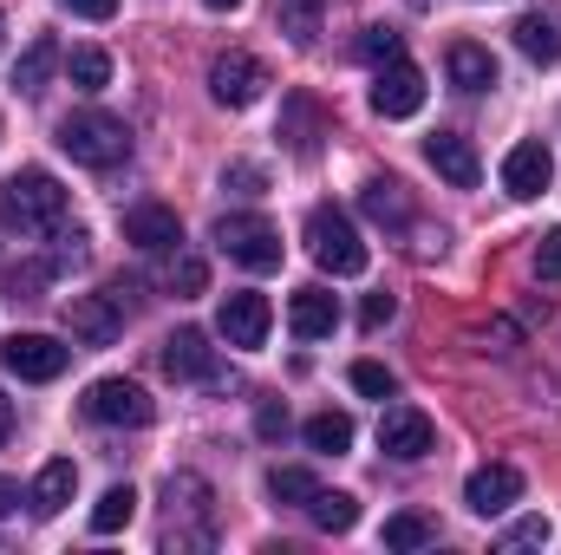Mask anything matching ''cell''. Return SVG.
I'll list each match as a JSON object with an SVG mask.
<instances>
[{
	"instance_id": "1",
	"label": "cell",
	"mask_w": 561,
	"mask_h": 555,
	"mask_svg": "<svg viewBox=\"0 0 561 555\" xmlns=\"http://www.w3.org/2000/svg\"><path fill=\"white\" fill-rule=\"evenodd\" d=\"M0 216L20 236H66L72 229V196H66V183L53 170H20L0 190Z\"/></svg>"
},
{
	"instance_id": "2",
	"label": "cell",
	"mask_w": 561,
	"mask_h": 555,
	"mask_svg": "<svg viewBox=\"0 0 561 555\" xmlns=\"http://www.w3.org/2000/svg\"><path fill=\"white\" fill-rule=\"evenodd\" d=\"M59 150L85 170H118L131 157V132L112 112H72V118H59Z\"/></svg>"
},
{
	"instance_id": "3",
	"label": "cell",
	"mask_w": 561,
	"mask_h": 555,
	"mask_svg": "<svg viewBox=\"0 0 561 555\" xmlns=\"http://www.w3.org/2000/svg\"><path fill=\"white\" fill-rule=\"evenodd\" d=\"M307 256L327 275H366V242H359V229H353V216L340 203H313L307 209Z\"/></svg>"
},
{
	"instance_id": "4",
	"label": "cell",
	"mask_w": 561,
	"mask_h": 555,
	"mask_svg": "<svg viewBox=\"0 0 561 555\" xmlns=\"http://www.w3.org/2000/svg\"><path fill=\"white\" fill-rule=\"evenodd\" d=\"M216 249H222L229 262H242L249 275H268V269H280V229L268 223V216H255V209L222 216V223H216Z\"/></svg>"
},
{
	"instance_id": "5",
	"label": "cell",
	"mask_w": 561,
	"mask_h": 555,
	"mask_svg": "<svg viewBox=\"0 0 561 555\" xmlns=\"http://www.w3.org/2000/svg\"><path fill=\"white\" fill-rule=\"evenodd\" d=\"M163 503H170V543H209L216 536V497L196 471H170Z\"/></svg>"
},
{
	"instance_id": "6",
	"label": "cell",
	"mask_w": 561,
	"mask_h": 555,
	"mask_svg": "<svg viewBox=\"0 0 561 555\" xmlns=\"http://www.w3.org/2000/svg\"><path fill=\"white\" fill-rule=\"evenodd\" d=\"M262 92H268V66H262L255 53L236 46V53H216V59H209V99H216V105L249 112Z\"/></svg>"
},
{
	"instance_id": "7",
	"label": "cell",
	"mask_w": 561,
	"mask_h": 555,
	"mask_svg": "<svg viewBox=\"0 0 561 555\" xmlns=\"http://www.w3.org/2000/svg\"><path fill=\"white\" fill-rule=\"evenodd\" d=\"M0 366H7L13 380L46 386V380H59V373L72 366V347H59L53 333H7V340H0Z\"/></svg>"
},
{
	"instance_id": "8",
	"label": "cell",
	"mask_w": 561,
	"mask_h": 555,
	"mask_svg": "<svg viewBox=\"0 0 561 555\" xmlns=\"http://www.w3.org/2000/svg\"><path fill=\"white\" fill-rule=\"evenodd\" d=\"M79 406H85L92 424H131V431L157 418V406H150V393H144L138 380H92Z\"/></svg>"
},
{
	"instance_id": "9",
	"label": "cell",
	"mask_w": 561,
	"mask_h": 555,
	"mask_svg": "<svg viewBox=\"0 0 561 555\" xmlns=\"http://www.w3.org/2000/svg\"><path fill=\"white\" fill-rule=\"evenodd\" d=\"M268 327H275V307H268V294H222V307H216V333L229 340V347H242V353H255V347H268Z\"/></svg>"
},
{
	"instance_id": "10",
	"label": "cell",
	"mask_w": 561,
	"mask_h": 555,
	"mask_svg": "<svg viewBox=\"0 0 561 555\" xmlns=\"http://www.w3.org/2000/svg\"><path fill=\"white\" fill-rule=\"evenodd\" d=\"M66 327L79 347H112L125 333V301L118 294H72L66 301Z\"/></svg>"
},
{
	"instance_id": "11",
	"label": "cell",
	"mask_w": 561,
	"mask_h": 555,
	"mask_svg": "<svg viewBox=\"0 0 561 555\" xmlns=\"http://www.w3.org/2000/svg\"><path fill=\"white\" fill-rule=\"evenodd\" d=\"M424 105V72L399 53V59H386L379 72H373V112L379 118H412Z\"/></svg>"
},
{
	"instance_id": "12",
	"label": "cell",
	"mask_w": 561,
	"mask_h": 555,
	"mask_svg": "<svg viewBox=\"0 0 561 555\" xmlns=\"http://www.w3.org/2000/svg\"><path fill=\"white\" fill-rule=\"evenodd\" d=\"M163 373H170V380H190V386H222L216 347H209V333H196V327H176V333L163 340Z\"/></svg>"
},
{
	"instance_id": "13",
	"label": "cell",
	"mask_w": 561,
	"mask_h": 555,
	"mask_svg": "<svg viewBox=\"0 0 561 555\" xmlns=\"http://www.w3.org/2000/svg\"><path fill=\"white\" fill-rule=\"evenodd\" d=\"M431 418L419 412V406H386V418H379V451L386 457H399V464H419V457H431Z\"/></svg>"
},
{
	"instance_id": "14",
	"label": "cell",
	"mask_w": 561,
	"mask_h": 555,
	"mask_svg": "<svg viewBox=\"0 0 561 555\" xmlns=\"http://www.w3.org/2000/svg\"><path fill=\"white\" fill-rule=\"evenodd\" d=\"M125 242L144 249V256H176L183 249V223L163 203H138V209H125Z\"/></svg>"
},
{
	"instance_id": "15",
	"label": "cell",
	"mask_w": 561,
	"mask_h": 555,
	"mask_svg": "<svg viewBox=\"0 0 561 555\" xmlns=\"http://www.w3.org/2000/svg\"><path fill=\"white\" fill-rule=\"evenodd\" d=\"M549 177H556V157H549V144H542V138H523L510 157H503V190H510L516 203L542 196V190H549Z\"/></svg>"
},
{
	"instance_id": "16",
	"label": "cell",
	"mask_w": 561,
	"mask_h": 555,
	"mask_svg": "<svg viewBox=\"0 0 561 555\" xmlns=\"http://www.w3.org/2000/svg\"><path fill=\"white\" fill-rule=\"evenodd\" d=\"M510 33H516V53H523V59L556 66V59H561V0H536Z\"/></svg>"
},
{
	"instance_id": "17",
	"label": "cell",
	"mask_w": 561,
	"mask_h": 555,
	"mask_svg": "<svg viewBox=\"0 0 561 555\" xmlns=\"http://www.w3.org/2000/svg\"><path fill=\"white\" fill-rule=\"evenodd\" d=\"M516 497H523V471H516V464H483V471H470V484H463V503H470L477 517H503Z\"/></svg>"
},
{
	"instance_id": "18",
	"label": "cell",
	"mask_w": 561,
	"mask_h": 555,
	"mask_svg": "<svg viewBox=\"0 0 561 555\" xmlns=\"http://www.w3.org/2000/svg\"><path fill=\"white\" fill-rule=\"evenodd\" d=\"M424 157H431V170H437L450 190H477V177H483L470 138H457V132H431V138H424Z\"/></svg>"
},
{
	"instance_id": "19",
	"label": "cell",
	"mask_w": 561,
	"mask_h": 555,
	"mask_svg": "<svg viewBox=\"0 0 561 555\" xmlns=\"http://www.w3.org/2000/svg\"><path fill=\"white\" fill-rule=\"evenodd\" d=\"M287 327H294V340H327V333L340 327V301H333L327 287H300V294L287 301Z\"/></svg>"
},
{
	"instance_id": "20",
	"label": "cell",
	"mask_w": 561,
	"mask_h": 555,
	"mask_svg": "<svg viewBox=\"0 0 561 555\" xmlns=\"http://www.w3.org/2000/svg\"><path fill=\"white\" fill-rule=\"evenodd\" d=\"M280 138L294 157H313L320 138H327V118H320V105L307 99V92H287V105H280Z\"/></svg>"
},
{
	"instance_id": "21",
	"label": "cell",
	"mask_w": 561,
	"mask_h": 555,
	"mask_svg": "<svg viewBox=\"0 0 561 555\" xmlns=\"http://www.w3.org/2000/svg\"><path fill=\"white\" fill-rule=\"evenodd\" d=\"M72 490H79V471H72V457H53L39 477H33V517H59L66 503H72Z\"/></svg>"
},
{
	"instance_id": "22",
	"label": "cell",
	"mask_w": 561,
	"mask_h": 555,
	"mask_svg": "<svg viewBox=\"0 0 561 555\" xmlns=\"http://www.w3.org/2000/svg\"><path fill=\"white\" fill-rule=\"evenodd\" d=\"M53 66H59V39H53V33H33L26 53L13 59V92H46Z\"/></svg>"
},
{
	"instance_id": "23",
	"label": "cell",
	"mask_w": 561,
	"mask_h": 555,
	"mask_svg": "<svg viewBox=\"0 0 561 555\" xmlns=\"http://www.w3.org/2000/svg\"><path fill=\"white\" fill-rule=\"evenodd\" d=\"M359 209H366L373 223H392V229H405V223H412V196H405V183H399V177H373V183L359 190Z\"/></svg>"
},
{
	"instance_id": "24",
	"label": "cell",
	"mask_w": 561,
	"mask_h": 555,
	"mask_svg": "<svg viewBox=\"0 0 561 555\" xmlns=\"http://www.w3.org/2000/svg\"><path fill=\"white\" fill-rule=\"evenodd\" d=\"M444 66H450V86H457V92H490V86H496V59H490L483 46H470V39H457Z\"/></svg>"
},
{
	"instance_id": "25",
	"label": "cell",
	"mask_w": 561,
	"mask_h": 555,
	"mask_svg": "<svg viewBox=\"0 0 561 555\" xmlns=\"http://www.w3.org/2000/svg\"><path fill=\"white\" fill-rule=\"evenodd\" d=\"M275 20L294 46H313V39H320V20H327V0H280Z\"/></svg>"
},
{
	"instance_id": "26",
	"label": "cell",
	"mask_w": 561,
	"mask_h": 555,
	"mask_svg": "<svg viewBox=\"0 0 561 555\" xmlns=\"http://www.w3.org/2000/svg\"><path fill=\"white\" fill-rule=\"evenodd\" d=\"M131 517H138V490H131V484H112V490L92 503V530H99V536H118Z\"/></svg>"
},
{
	"instance_id": "27",
	"label": "cell",
	"mask_w": 561,
	"mask_h": 555,
	"mask_svg": "<svg viewBox=\"0 0 561 555\" xmlns=\"http://www.w3.org/2000/svg\"><path fill=\"white\" fill-rule=\"evenodd\" d=\"M307 517L327 530V536H346L353 523H359V503L346 497V490H313V503H307Z\"/></svg>"
},
{
	"instance_id": "28",
	"label": "cell",
	"mask_w": 561,
	"mask_h": 555,
	"mask_svg": "<svg viewBox=\"0 0 561 555\" xmlns=\"http://www.w3.org/2000/svg\"><path fill=\"white\" fill-rule=\"evenodd\" d=\"M66 72H72L79 92H105V86H112V53H105V46H72Z\"/></svg>"
},
{
	"instance_id": "29",
	"label": "cell",
	"mask_w": 561,
	"mask_h": 555,
	"mask_svg": "<svg viewBox=\"0 0 561 555\" xmlns=\"http://www.w3.org/2000/svg\"><path fill=\"white\" fill-rule=\"evenodd\" d=\"M313 490H320V477H313V471H300V464H275V471H268V497H275V503L307 510V503H313Z\"/></svg>"
},
{
	"instance_id": "30",
	"label": "cell",
	"mask_w": 561,
	"mask_h": 555,
	"mask_svg": "<svg viewBox=\"0 0 561 555\" xmlns=\"http://www.w3.org/2000/svg\"><path fill=\"white\" fill-rule=\"evenodd\" d=\"M437 543V523L419 517V510H399V517H386V550H431Z\"/></svg>"
},
{
	"instance_id": "31",
	"label": "cell",
	"mask_w": 561,
	"mask_h": 555,
	"mask_svg": "<svg viewBox=\"0 0 561 555\" xmlns=\"http://www.w3.org/2000/svg\"><path fill=\"white\" fill-rule=\"evenodd\" d=\"M307 444H313V451H333V457L353 451V418L346 412H313L307 418Z\"/></svg>"
},
{
	"instance_id": "32",
	"label": "cell",
	"mask_w": 561,
	"mask_h": 555,
	"mask_svg": "<svg viewBox=\"0 0 561 555\" xmlns=\"http://www.w3.org/2000/svg\"><path fill=\"white\" fill-rule=\"evenodd\" d=\"M399 53H405V39H399L392 26H366V33H359V59H366V66H386V59H399Z\"/></svg>"
},
{
	"instance_id": "33",
	"label": "cell",
	"mask_w": 561,
	"mask_h": 555,
	"mask_svg": "<svg viewBox=\"0 0 561 555\" xmlns=\"http://www.w3.org/2000/svg\"><path fill=\"white\" fill-rule=\"evenodd\" d=\"M353 386H359L366 399H392V393H399L392 366H379V360H359V366H353Z\"/></svg>"
},
{
	"instance_id": "34",
	"label": "cell",
	"mask_w": 561,
	"mask_h": 555,
	"mask_svg": "<svg viewBox=\"0 0 561 555\" xmlns=\"http://www.w3.org/2000/svg\"><path fill=\"white\" fill-rule=\"evenodd\" d=\"M163 287H170V294H203V287H209V269H203L196 256H176L170 275H163Z\"/></svg>"
},
{
	"instance_id": "35",
	"label": "cell",
	"mask_w": 561,
	"mask_h": 555,
	"mask_svg": "<svg viewBox=\"0 0 561 555\" xmlns=\"http://www.w3.org/2000/svg\"><path fill=\"white\" fill-rule=\"evenodd\" d=\"M470 340H477V347H483V353H510V347H516V340H523V327H516V320H503V314H496V320H483V327H477V333H470Z\"/></svg>"
},
{
	"instance_id": "36",
	"label": "cell",
	"mask_w": 561,
	"mask_h": 555,
	"mask_svg": "<svg viewBox=\"0 0 561 555\" xmlns=\"http://www.w3.org/2000/svg\"><path fill=\"white\" fill-rule=\"evenodd\" d=\"M542 543H549V517H523L503 530V550H542Z\"/></svg>"
},
{
	"instance_id": "37",
	"label": "cell",
	"mask_w": 561,
	"mask_h": 555,
	"mask_svg": "<svg viewBox=\"0 0 561 555\" xmlns=\"http://www.w3.org/2000/svg\"><path fill=\"white\" fill-rule=\"evenodd\" d=\"M53 269H59V262H26V269H13L7 281H13V294H20V301H33V294L53 281Z\"/></svg>"
},
{
	"instance_id": "38",
	"label": "cell",
	"mask_w": 561,
	"mask_h": 555,
	"mask_svg": "<svg viewBox=\"0 0 561 555\" xmlns=\"http://www.w3.org/2000/svg\"><path fill=\"white\" fill-rule=\"evenodd\" d=\"M255 431H262L268 444L287 438V406H280V399H262V406H255Z\"/></svg>"
},
{
	"instance_id": "39",
	"label": "cell",
	"mask_w": 561,
	"mask_h": 555,
	"mask_svg": "<svg viewBox=\"0 0 561 555\" xmlns=\"http://www.w3.org/2000/svg\"><path fill=\"white\" fill-rule=\"evenodd\" d=\"M536 275H542V281H561V229H549V236L536 242Z\"/></svg>"
},
{
	"instance_id": "40",
	"label": "cell",
	"mask_w": 561,
	"mask_h": 555,
	"mask_svg": "<svg viewBox=\"0 0 561 555\" xmlns=\"http://www.w3.org/2000/svg\"><path fill=\"white\" fill-rule=\"evenodd\" d=\"M392 314H399V301H392V294H366V307H359V327H366V333H379Z\"/></svg>"
},
{
	"instance_id": "41",
	"label": "cell",
	"mask_w": 561,
	"mask_h": 555,
	"mask_svg": "<svg viewBox=\"0 0 561 555\" xmlns=\"http://www.w3.org/2000/svg\"><path fill=\"white\" fill-rule=\"evenodd\" d=\"M222 183H236L242 196H255V190L268 183V170H262V163H229V170H222Z\"/></svg>"
},
{
	"instance_id": "42",
	"label": "cell",
	"mask_w": 561,
	"mask_h": 555,
	"mask_svg": "<svg viewBox=\"0 0 561 555\" xmlns=\"http://www.w3.org/2000/svg\"><path fill=\"white\" fill-rule=\"evenodd\" d=\"M66 7H72L79 20H112V13H118V0H66Z\"/></svg>"
},
{
	"instance_id": "43",
	"label": "cell",
	"mask_w": 561,
	"mask_h": 555,
	"mask_svg": "<svg viewBox=\"0 0 561 555\" xmlns=\"http://www.w3.org/2000/svg\"><path fill=\"white\" fill-rule=\"evenodd\" d=\"M20 510V484L13 477H0V517H13Z\"/></svg>"
},
{
	"instance_id": "44",
	"label": "cell",
	"mask_w": 561,
	"mask_h": 555,
	"mask_svg": "<svg viewBox=\"0 0 561 555\" xmlns=\"http://www.w3.org/2000/svg\"><path fill=\"white\" fill-rule=\"evenodd\" d=\"M7 438H13V406L0 399V444H7Z\"/></svg>"
},
{
	"instance_id": "45",
	"label": "cell",
	"mask_w": 561,
	"mask_h": 555,
	"mask_svg": "<svg viewBox=\"0 0 561 555\" xmlns=\"http://www.w3.org/2000/svg\"><path fill=\"white\" fill-rule=\"evenodd\" d=\"M203 7H216V13H229V7H242V0H203Z\"/></svg>"
},
{
	"instance_id": "46",
	"label": "cell",
	"mask_w": 561,
	"mask_h": 555,
	"mask_svg": "<svg viewBox=\"0 0 561 555\" xmlns=\"http://www.w3.org/2000/svg\"><path fill=\"white\" fill-rule=\"evenodd\" d=\"M0 33H7V20H0Z\"/></svg>"
}]
</instances>
